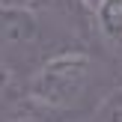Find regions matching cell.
<instances>
[{"instance_id":"obj_4","label":"cell","mask_w":122,"mask_h":122,"mask_svg":"<svg viewBox=\"0 0 122 122\" xmlns=\"http://www.w3.org/2000/svg\"><path fill=\"white\" fill-rule=\"evenodd\" d=\"M95 15V27H98L101 39L110 48L122 51V0H101Z\"/></svg>"},{"instance_id":"obj_6","label":"cell","mask_w":122,"mask_h":122,"mask_svg":"<svg viewBox=\"0 0 122 122\" xmlns=\"http://www.w3.org/2000/svg\"><path fill=\"white\" fill-rule=\"evenodd\" d=\"M98 3H101V0H81V6H86L89 12H95V9H98Z\"/></svg>"},{"instance_id":"obj_5","label":"cell","mask_w":122,"mask_h":122,"mask_svg":"<svg viewBox=\"0 0 122 122\" xmlns=\"http://www.w3.org/2000/svg\"><path fill=\"white\" fill-rule=\"evenodd\" d=\"M95 122H122V89L110 92L95 110Z\"/></svg>"},{"instance_id":"obj_1","label":"cell","mask_w":122,"mask_h":122,"mask_svg":"<svg viewBox=\"0 0 122 122\" xmlns=\"http://www.w3.org/2000/svg\"><path fill=\"white\" fill-rule=\"evenodd\" d=\"M95 77V60L86 51H60L48 57L27 81V95L60 110H81Z\"/></svg>"},{"instance_id":"obj_2","label":"cell","mask_w":122,"mask_h":122,"mask_svg":"<svg viewBox=\"0 0 122 122\" xmlns=\"http://www.w3.org/2000/svg\"><path fill=\"white\" fill-rule=\"evenodd\" d=\"M39 42V18L27 6H6L0 3V45L24 48Z\"/></svg>"},{"instance_id":"obj_3","label":"cell","mask_w":122,"mask_h":122,"mask_svg":"<svg viewBox=\"0 0 122 122\" xmlns=\"http://www.w3.org/2000/svg\"><path fill=\"white\" fill-rule=\"evenodd\" d=\"M77 119H81L77 110H60V107H51L33 95H24L6 113V122H77Z\"/></svg>"},{"instance_id":"obj_7","label":"cell","mask_w":122,"mask_h":122,"mask_svg":"<svg viewBox=\"0 0 122 122\" xmlns=\"http://www.w3.org/2000/svg\"><path fill=\"white\" fill-rule=\"evenodd\" d=\"M92 122H95V119H92Z\"/></svg>"}]
</instances>
